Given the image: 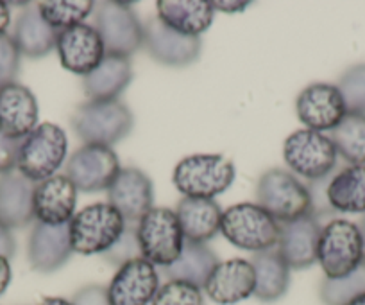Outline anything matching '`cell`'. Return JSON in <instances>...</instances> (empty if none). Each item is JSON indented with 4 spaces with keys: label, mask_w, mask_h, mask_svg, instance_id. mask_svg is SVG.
Returning a JSON list of instances; mask_svg holds the SVG:
<instances>
[{
    "label": "cell",
    "mask_w": 365,
    "mask_h": 305,
    "mask_svg": "<svg viewBox=\"0 0 365 305\" xmlns=\"http://www.w3.org/2000/svg\"><path fill=\"white\" fill-rule=\"evenodd\" d=\"M106 262L113 266H124L135 259H142V250H140L138 234H136V223H125L124 232L118 237L117 243L103 255Z\"/></svg>",
    "instance_id": "35"
},
{
    "label": "cell",
    "mask_w": 365,
    "mask_h": 305,
    "mask_svg": "<svg viewBox=\"0 0 365 305\" xmlns=\"http://www.w3.org/2000/svg\"><path fill=\"white\" fill-rule=\"evenodd\" d=\"M56 51H58L63 69L83 78L96 69L106 56L103 38L97 33L96 26L84 22L59 31Z\"/></svg>",
    "instance_id": "13"
},
{
    "label": "cell",
    "mask_w": 365,
    "mask_h": 305,
    "mask_svg": "<svg viewBox=\"0 0 365 305\" xmlns=\"http://www.w3.org/2000/svg\"><path fill=\"white\" fill-rule=\"evenodd\" d=\"M317 262L326 279L349 275L364 262V243L360 228L347 219H333L322 226Z\"/></svg>",
    "instance_id": "8"
},
{
    "label": "cell",
    "mask_w": 365,
    "mask_h": 305,
    "mask_svg": "<svg viewBox=\"0 0 365 305\" xmlns=\"http://www.w3.org/2000/svg\"><path fill=\"white\" fill-rule=\"evenodd\" d=\"M185 239L202 243L213 239L220 232L222 210L213 199L182 198L175 209Z\"/></svg>",
    "instance_id": "25"
},
{
    "label": "cell",
    "mask_w": 365,
    "mask_h": 305,
    "mask_svg": "<svg viewBox=\"0 0 365 305\" xmlns=\"http://www.w3.org/2000/svg\"><path fill=\"white\" fill-rule=\"evenodd\" d=\"M9 24H11V11H9V6L0 0V36H4V34L8 33Z\"/></svg>",
    "instance_id": "42"
},
{
    "label": "cell",
    "mask_w": 365,
    "mask_h": 305,
    "mask_svg": "<svg viewBox=\"0 0 365 305\" xmlns=\"http://www.w3.org/2000/svg\"><path fill=\"white\" fill-rule=\"evenodd\" d=\"M36 8L48 26L63 31L83 24L93 13L96 4L91 0H45Z\"/></svg>",
    "instance_id": "31"
},
{
    "label": "cell",
    "mask_w": 365,
    "mask_h": 305,
    "mask_svg": "<svg viewBox=\"0 0 365 305\" xmlns=\"http://www.w3.org/2000/svg\"><path fill=\"white\" fill-rule=\"evenodd\" d=\"M106 289L110 305H150L160 289L156 266L135 259L118 268Z\"/></svg>",
    "instance_id": "15"
},
{
    "label": "cell",
    "mask_w": 365,
    "mask_h": 305,
    "mask_svg": "<svg viewBox=\"0 0 365 305\" xmlns=\"http://www.w3.org/2000/svg\"><path fill=\"white\" fill-rule=\"evenodd\" d=\"M34 187L31 180L20 173L0 176V223L8 228H24L34 219Z\"/></svg>",
    "instance_id": "24"
},
{
    "label": "cell",
    "mask_w": 365,
    "mask_h": 305,
    "mask_svg": "<svg viewBox=\"0 0 365 305\" xmlns=\"http://www.w3.org/2000/svg\"><path fill=\"white\" fill-rule=\"evenodd\" d=\"M66 153L68 139L65 129L52 122H43L20 142L16 169L33 184H40L54 176L65 162Z\"/></svg>",
    "instance_id": "3"
},
{
    "label": "cell",
    "mask_w": 365,
    "mask_h": 305,
    "mask_svg": "<svg viewBox=\"0 0 365 305\" xmlns=\"http://www.w3.org/2000/svg\"><path fill=\"white\" fill-rule=\"evenodd\" d=\"M20 51L9 34L0 36V89L16 83L20 72Z\"/></svg>",
    "instance_id": "36"
},
{
    "label": "cell",
    "mask_w": 365,
    "mask_h": 305,
    "mask_svg": "<svg viewBox=\"0 0 365 305\" xmlns=\"http://www.w3.org/2000/svg\"><path fill=\"white\" fill-rule=\"evenodd\" d=\"M296 114L307 129L322 133L335 129L347 110L336 85L314 83L297 96Z\"/></svg>",
    "instance_id": "14"
},
{
    "label": "cell",
    "mask_w": 365,
    "mask_h": 305,
    "mask_svg": "<svg viewBox=\"0 0 365 305\" xmlns=\"http://www.w3.org/2000/svg\"><path fill=\"white\" fill-rule=\"evenodd\" d=\"M347 305H365V294H361V296L354 298V300L349 301V304H347Z\"/></svg>",
    "instance_id": "45"
},
{
    "label": "cell",
    "mask_w": 365,
    "mask_h": 305,
    "mask_svg": "<svg viewBox=\"0 0 365 305\" xmlns=\"http://www.w3.org/2000/svg\"><path fill=\"white\" fill-rule=\"evenodd\" d=\"M256 199L278 223H289L314 212L310 189L285 169H269L262 174L256 185Z\"/></svg>",
    "instance_id": "6"
},
{
    "label": "cell",
    "mask_w": 365,
    "mask_h": 305,
    "mask_svg": "<svg viewBox=\"0 0 365 305\" xmlns=\"http://www.w3.org/2000/svg\"><path fill=\"white\" fill-rule=\"evenodd\" d=\"M9 284H11V266L8 259L0 257V296L6 293Z\"/></svg>",
    "instance_id": "40"
},
{
    "label": "cell",
    "mask_w": 365,
    "mask_h": 305,
    "mask_svg": "<svg viewBox=\"0 0 365 305\" xmlns=\"http://www.w3.org/2000/svg\"><path fill=\"white\" fill-rule=\"evenodd\" d=\"M255 268L244 259L219 262L205 284L206 294L219 305H235L247 300L255 294Z\"/></svg>",
    "instance_id": "21"
},
{
    "label": "cell",
    "mask_w": 365,
    "mask_h": 305,
    "mask_svg": "<svg viewBox=\"0 0 365 305\" xmlns=\"http://www.w3.org/2000/svg\"><path fill=\"white\" fill-rule=\"evenodd\" d=\"M217 266H219V259L206 244L185 241L181 255L163 269L168 280L187 282L201 289Z\"/></svg>",
    "instance_id": "28"
},
{
    "label": "cell",
    "mask_w": 365,
    "mask_h": 305,
    "mask_svg": "<svg viewBox=\"0 0 365 305\" xmlns=\"http://www.w3.org/2000/svg\"><path fill=\"white\" fill-rule=\"evenodd\" d=\"M285 164L299 176L322 181L336 166V153L331 139L314 129H297L283 144Z\"/></svg>",
    "instance_id": "9"
},
{
    "label": "cell",
    "mask_w": 365,
    "mask_h": 305,
    "mask_svg": "<svg viewBox=\"0 0 365 305\" xmlns=\"http://www.w3.org/2000/svg\"><path fill=\"white\" fill-rule=\"evenodd\" d=\"M68 224H43L36 223L31 230L27 244V259L34 271L54 273L68 262L72 255Z\"/></svg>",
    "instance_id": "18"
},
{
    "label": "cell",
    "mask_w": 365,
    "mask_h": 305,
    "mask_svg": "<svg viewBox=\"0 0 365 305\" xmlns=\"http://www.w3.org/2000/svg\"><path fill=\"white\" fill-rule=\"evenodd\" d=\"M73 305H110L108 300V289L104 286L90 284L73 294Z\"/></svg>",
    "instance_id": "38"
},
{
    "label": "cell",
    "mask_w": 365,
    "mask_h": 305,
    "mask_svg": "<svg viewBox=\"0 0 365 305\" xmlns=\"http://www.w3.org/2000/svg\"><path fill=\"white\" fill-rule=\"evenodd\" d=\"M135 126L128 104L115 101H86L72 115V128L86 146L111 147L124 140Z\"/></svg>",
    "instance_id": "1"
},
{
    "label": "cell",
    "mask_w": 365,
    "mask_h": 305,
    "mask_svg": "<svg viewBox=\"0 0 365 305\" xmlns=\"http://www.w3.org/2000/svg\"><path fill=\"white\" fill-rule=\"evenodd\" d=\"M150 305H205V298L201 289L192 284L168 280L158 289Z\"/></svg>",
    "instance_id": "34"
},
{
    "label": "cell",
    "mask_w": 365,
    "mask_h": 305,
    "mask_svg": "<svg viewBox=\"0 0 365 305\" xmlns=\"http://www.w3.org/2000/svg\"><path fill=\"white\" fill-rule=\"evenodd\" d=\"M77 189L66 174H54L34 187V219L38 223L68 224L76 216Z\"/></svg>",
    "instance_id": "19"
},
{
    "label": "cell",
    "mask_w": 365,
    "mask_h": 305,
    "mask_svg": "<svg viewBox=\"0 0 365 305\" xmlns=\"http://www.w3.org/2000/svg\"><path fill=\"white\" fill-rule=\"evenodd\" d=\"M358 228H360L361 243H364V262H365V214H364V216H361L360 223H358Z\"/></svg>",
    "instance_id": "44"
},
{
    "label": "cell",
    "mask_w": 365,
    "mask_h": 305,
    "mask_svg": "<svg viewBox=\"0 0 365 305\" xmlns=\"http://www.w3.org/2000/svg\"><path fill=\"white\" fill-rule=\"evenodd\" d=\"M58 36L59 31L45 22L38 8L24 9L16 19L15 31H13V40L20 54L33 59L51 54L58 44Z\"/></svg>",
    "instance_id": "26"
},
{
    "label": "cell",
    "mask_w": 365,
    "mask_h": 305,
    "mask_svg": "<svg viewBox=\"0 0 365 305\" xmlns=\"http://www.w3.org/2000/svg\"><path fill=\"white\" fill-rule=\"evenodd\" d=\"M124 217L110 203H93L70 221L72 251L79 255H104L122 236Z\"/></svg>",
    "instance_id": "4"
},
{
    "label": "cell",
    "mask_w": 365,
    "mask_h": 305,
    "mask_svg": "<svg viewBox=\"0 0 365 305\" xmlns=\"http://www.w3.org/2000/svg\"><path fill=\"white\" fill-rule=\"evenodd\" d=\"M38 305H73V304L72 301L65 300V298H61V296H47V298H43V300H41Z\"/></svg>",
    "instance_id": "43"
},
{
    "label": "cell",
    "mask_w": 365,
    "mask_h": 305,
    "mask_svg": "<svg viewBox=\"0 0 365 305\" xmlns=\"http://www.w3.org/2000/svg\"><path fill=\"white\" fill-rule=\"evenodd\" d=\"M158 19L185 36H201L212 27L215 8L205 0H160Z\"/></svg>",
    "instance_id": "23"
},
{
    "label": "cell",
    "mask_w": 365,
    "mask_h": 305,
    "mask_svg": "<svg viewBox=\"0 0 365 305\" xmlns=\"http://www.w3.org/2000/svg\"><path fill=\"white\" fill-rule=\"evenodd\" d=\"M133 81V66L129 58L106 54L103 61L83 78V89L88 101H115Z\"/></svg>",
    "instance_id": "22"
},
{
    "label": "cell",
    "mask_w": 365,
    "mask_h": 305,
    "mask_svg": "<svg viewBox=\"0 0 365 305\" xmlns=\"http://www.w3.org/2000/svg\"><path fill=\"white\" fill-rule=\"evenodd\" d=\"M282 224L258 203H238L222 212L220 232L240 250L259 251L278 246Z\"/></svg>",
    "instance_id": "2"
},
{
    "label": "cell",
    "mask_w": 365,
    "mask_h": 305,
    "mask_svg": "<svg viewBox=\"0 0 365 305\" xmlns=\"http://www.w3.org/2000/svg\"><path fill=\"white\" fill-rule=\"evenodd\" d=\"M96 29L106 54L129 56L143 47V24L125 2H101L96 9Z\"/></svg>",
    "instance_id": "10"
},
{
    "label": "cell",
    "mask_w": 365,
    "mask_h": 305,
    "mask_svg": "<svg viewBox=\"0 0 365 305\" xmlns=\"http://www.w3.org/2000/svg\"><path fill=\"white\" fill-rule=\"evenodd\" d=\"M322 226L314 212L282 224L278 254L290 269H307L317 262Z\"/></svg>",
    "instance_id": "17"
},
{
    "label": "cell",
    "mask_w": 365,
    "mask_h": 305,
    "mask_svg": "<svg viewBox=\"0 0 365 305\" xmlns=\"http://www.w3.org/2000/svg\"><path fill=\"white\" fill-rule=\"evenodd\" d=\"M215 11H224V13H237L244 11L249 6V2H212Z\"/></svg>",
    "instance_id": "41"
},
{
    "label": "cell",
    "mask_w": 365,
    "mask_h": 305,
    "mask_svg": "<svg viewBox=\"0 0 365 305\" xmlns=\"http://www.w3.org/2000/svg\"><path fill=\"white\" fill-rule=\"evenodd\" d=\"M142 257L150 264L167 268L181 255L185 246V234L181 230L175 210L153 206L136 223Z\"/></svg>",
    "instance_id": "7"
},
{
    "label": "cell",
    "mask_w": 365,
    "mask_h": 305,
    "mask_svg": "<svg viewBox=\"0 0 365 305\" xmlns=\"http://www.w3.org/2000/svg\"><path fill=\"white\" fill-rule=\"evenodd\" d=\"M249 262L255 268V296L259 301L270 304L285 296L290 286V268L278 254V250L272 248V250L252 254Z\"/></svg>",
    "instance_id": "27"
},
{
    "label": "cell",
    "mask_w": 365,
    "mask_h": 305,
    "mask_svg": "<svg viewBox=\"0 0 365 305\" xmlns=\"http://www.w3.org/2000/svg\"><path fill=\"white\" fill-rule=\"evenodd\" d=\"M16 251L15 237L11 234V228L6 226L4 223H0V257L11 259Z\"/></svg>",
    "instance_id": "39"
},
{
    "label": "cell",
    "mask_w": 365,
    "mask_h": 305,
    "mask_svg": "<svg viewBox=\"0 0 365 305\" xmlns=\"http://www.w3.org/2000/svg\"><path fill=\"white\" fill-rule=\"evenodd\" d=\"M38 101L20 83L0 89V133L13 140H24L38 128Z\"/></svg>",
    "instance_id": "20"
},
{
    "label": "cell",
    "mask_w": 365,
    "mask_h": 305,
    "mask_svg": "<svg viewBox=\"0 0 365 305\" xmlns=\"http://www.w3.org/2000/svg\"><path fill=\"white\" fill-rule=\"evenodd\" d=\"M326 199L336 212L365 214V166H349L333 176Z\"/></svg>",
    "instance_id": "29"
},
{
    "label": "cell",
    "mask_w": 365,
    "mask_h": 305,
    "mask_svg": "<svg viewBox=\"0 0 365 305\" xmlns=\"http://www.w3.org/2000/svg\"><path fill=\"white\" fill-rule=\"evenodd\" d=\"M235 166L224 155H192L175 166L172 181L185 198L213 199L231 187Z\"/></svg>",
    "instance_id": "5"
},
{
    "label": "cell",
    "mask_w": 365,
    "mask_h": 305,
    "mask_svg": "<svg viewBox=\"0 0 365 305\" xmlns=\"http://www.w3.org/2000/svg\"><path fill=\"white\" fill-rule=\"evenodd\" d=\"M336 89L340 90L347 111L365 114V63L347 69Z\"/></svg>",
    "instance_id": "33"
},
{
    "label": "cell",
    "mask_w": 365,
    "mask_h": 305,
    "mask_svg": "<svg viewBox=\"0 0 365 305\" xmlns=\"http://www.w3.org/2000/svg\"><path fill=\"white\" fill-rule=\"evenodd\" d=\"M143 47L154 61L165 66H188L201 56L202 41L199 36H185L165 26L158 16L143 24Z\"/></svg>",
    "instance_id": "12"
},
{
    "label": "cell",
    "mask_w": 365,
    "mask_h": 305,
    "mask_svg": "<svg viewBox=\"0 0 365 305\" xmlns=\"http://www.w3.org/2000/svg\"><path fill=\"white\" fill-rule=\"evenodd\" d=\"M20 142H22V140L8 139V136L0 133V176H2V174L13 173V171L16 169Z\"/></svg>",
    "instance_id": "37"
},
{
    "label": "cell",
    "mask_w": 365,
    "mask_h": 305,
    "mask_svg": "<svg viewBox=\"0 0 365 305\" xmlns=\"http://www.w3.org/2000/svg\"><path fill=\"white\" fill-rule=\"evenodd\" d=\"M120 162L111 147L81 146L68 159L65 171L77 191H108L120 173Z\"/></svg>",
    "instance_id": "11"
},
{
    "label": "cell",
    "mask_w": 365,
    "mask_h": 305,
    "mask_svg": "<svg viewBox=\"0 0 365 305\" xmlns=\"http://www.w3.org/2000/svg\"><path fill=\"white\" fill-rule=\"evenodd\" d=\"M108 203L125 223H138L154 205L153 181L138 167H122L108 189Z\"/></svg>",
    "instance_id": "16"
},
{
    "label": "cell",
    "mask_w": 365,
    "mask_h": 305,
    "mask_svg": "<svg viewBox=\"0 0 365 305\" xmlns=\"http://www.w3.org/2000/svg\"><path fill=\"white\" fill-rule=\"evenodd\" d=\"M361 294H365V262L349 275L324 279L319 287V296L324 305H347Z\"/></svg>",
    "instance_id": "32"
},
{
    "label": "cell",
    "mask_w": 365,
    "mask_h": 305,
    "mask_svg": "<svg viewBox=\"0 0 365 305\" xmlns=\"http://www.w3.org/2000/svg\"><path fill=\"white\" fill-rule=\"evenodd\" d=\"M336 153L351 166H365V114L347 111L335 129H331Z\"/></svg>",
    "instance_id": "30"
}]
</instances>
